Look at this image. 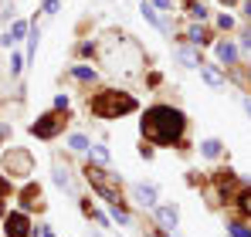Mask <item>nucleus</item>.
Segmentation results:
<instances>
[{"instance_id": "f257e3e1", "label": "nucleus", "mask_w": 251, "mask_h": 237, "mask_svg": "<svg viewBox=\"0 0 251 237\" xmlns=\"http://www.w3.org/2000/svg\"><path fill=\"white\" fill-rule=\"evenodd\" d=\"M187 132V116L173 105H153L143 116V136L153 146H176Z\"/></svg>"}, {"instance_id": "f03ea898", "label": "nucleus", "mask_w": 251, "mask_h": 237, "mask_svg": "<svg viewBox=\"0 0 251 237\" xmlns=\"http://www.w3.org/2000/svg\"><path fill=\"white\" fill-rule=\"evenodd\" d=\"M88 105H92V112H95L99 118H119V116L136 112V98H132L129 92H119V88H105V92H99Z\"/></svg>"}, {"instance_id": "7ed1b4c3", "label": "nucleus", "mask_w": 251, "mask_h": 237, "mask_svg": "<svg viewBox=\"0 0 251 237\" xmlns=\"http://www.w3.org/2000/svg\"><path fill=\"white\" fill-rule=\"evenodd\" d=\"M85 176H88V183L99 190V197L105 200V203H123V193H119V187H116V180L102 169V166H92L88 163V169H85Z\"/></svg>"}, {"instance_id": "20e7f679", "label": "nucleus", "mask_w": 251, "mask_h": 237, "mask_svg": "<svg viewBox=\"0 0 251 237\" xmlns=\"http://www.w3.org/2000/svg\"><path fill=\"white\" fill-rule=\"evenodd\" d=\"M3 163H7L10 176H31V169H34V163H31V153H24V149H10Z\"/></svg>"}, {"instance_id": "39448f33", "label": "nucleus", "mask_w": 251, "mask_h": 237, "mask_svg": "<svg viewBox=\"0 0 251 237\" xmlns=\"http://www.w3.org/2000/svg\"><path fill=\"white\" fill-rule=\"evenodd\" d=\"M27 231H31L27 213L14 210V213H7V217H3V234H7V237H27Z\"/></svg>"}, {"instance_id": "423d86ee", "label": "nucleus", "mask_w": 251, "mask_h": 237, "mask_svg": "<svg viewBox=\"0 0 251 237\" xmlns=\"http://www.w3.org/2000/svg\"><path fill=\"white\" fill-rule=\"evenodd\" d=\"M31 132H34L38 139H54V136L61 132V118L54 116V112H48V116H41L34 125H31Z\"/></svg>"}, {"instance_id": "0eeeda50", "label": "nucleus", "mask_w": 251, "mask_h": 237, "mask_svg": "<svg viewBox=\"0 0 251 237\" xmlns=\"http://www.w3.org/2000/svg\"><path fill=\"white\" fill-rule=\"evenodd\" d=\"M156 210V224L163 227V231H173L176 227V220H180V210L173 207V203H167V207H153Z\"/></svg>"}, {"instance_id": "6e6552de", "label": "nucleus", "mask_w": 251, "mask_h": 237, "mask_svg": "<svg viewBox=\"0 0 251 237\" xmlns=\"http://www.w3.org/2000/svg\"><path fill=\"white\" fill-rule=\"evenodd\" d=\"M132 197H136L139 207H156V190L146 187V183H136V187H132Z\"/></svg>"}, {"instance_id": "1a4fd4ad", "label": "nucleus", "mask_w": 251, "mask_h": 237, "mask_svg": "<svg viewBox=\"0 0 251 237\" xmlns=\"http://www.w3.org/2000/svg\"><path fill=\"white\" fill-rule=\"evenodd\" d=\"M24 34H27V24H24V21H14L10 31L0 38V44H17V41H24Z\"/></svg>"}, {"instance_id": "9d476101", "label": "nucleus", "mask_w": 251, "mask_h": 237, "mask_svg": "<svg viewBox=\"0 0 251 237\" xmlns=\"http://www.w3.org/2000/svg\"><path fill=\"white\" fill-rule=\"evenodd\" d=\"M217 58H221L224 65H234V61H238V47H234L231 41H221V44H217Z\"/></svg>"}, {"instance_id": "9b49d317", "label": "nucleus", "mask_w": 251, "mask_h": 237, "mask_svg": "<svg viewBox=\"0 0 251 237\" xmlns=\"http://www.w3.org/2000/svg\"><path fill=\"white\" fill-rule=\"evenodd\" d=\"M201 75H204V81H207L210 88H224V75H221L217 68H210V65H201Z\"/></svg>"}, {"instance_id": "f8f14e48", "label": "nucleus", "mask_w": 251, "mask_h": 237, "mask_svg": "<svg viewBox=\"0 0 251 237\" xmlns=\"http://www.w3.org/2000/svg\"><path fill=\"white\" fill-rule=\"evenodd\" d=\"M176 58H180L187 68H201V65H204V61H201V54H197L194 47H180V51H176Z\"/></svg>"}, {"instance_id": "ddd939ff", "label": "nucleus", "mask_w": 251, "mask_h": 237, "mask_svg": "<svg viewBox=\"0 0 251 237\" xmlns=\"http://www.w3.org/2000/svg\"><path fill=\"white\" fill-rule=\"evenodd\" d=\"M139 10H143V17H146V21H150L153 27H160V31H167V24H163V17H160V14L153 10V3H146V0H143V7H139Z\"/></svg>"}, {"instance_id": "4468645a", "label": "nucleus", "mask_w": 251, "mask_h": 237, "mask_svg": "<svg viewBox=\"0 0 251 237\" xmlns=\"http://www.w3.org/2000/svg\"><path fill=\"white\" fill-rule=\"evenodd\" d=\"M88 156H92V163H99V166H109V149H105V146H99V142H92V146H88Z\"/></svg>"}, {"instance_id": "2eb2a0df", "label": "nucleus", "mask_w": 251, "mask_h": 237, "mask_svg": "<svg viewBox=\"0 0 251 237\" xmlns=\"http://www.w3.org/2000/svg\"><path fill=\"white\" fill-rule=\"evenodd\" d=\"M201 153H204L207 159L221 156V139H204V142H201Z\"/></svg>"}, {"instance_id": "dca6fc26", "label": "nucleus", "mask_w": 251, "mask_h": 237, "mask_svg": "<svg viewBox=\"0 0 251 237\" xmlns=\"http://www.w3.org/2000/svg\"><path fill=\"white\" fill-rule=\"evenodd\" d=\"M54 183L65 187V190L72 187V173H68V166H58V169H54Z\"/></svg>"}, {"instance_id": "f3484780", "label": "nucleus", "mask_w": 251, "mask_h": 237, "mask_svg": "<svg viewBox=\"0 0 251 237\" xmlns=\"http://www.w3.org/2000/svg\"><path fill=\"white\" fill-rule=\"evenodd\" d=\"M68 146H72V149H78V153H82V149H88V146H92V142H88V139H85L82 132H75V136H68Z\"/></svg>"}, {"instance_id": "a211bd4d", "label": "nucleus", "mask_w": 251, "mask_h": 237, "mask_svg": "<svg viewBox=\"0 0 251 237\" xmlns=\"http://www.w3.org/2000/svg\"><path fill=\"white\" fill-rule=\"evenodd\" d=\"M187 38H190V44H207V31L204 27H190Z\"/></svg>"}, {"instance_id": "6ab92c4d", "label": "nucleus", "mask_w": 251, "mask_h": 237, "mask_svg": "<svg viewBox=\"0 0 251 237\" xmlns=\"http://www.w3.org/2000/svg\"><path fill=\"white\" fill-rule=\"evenodd\" d=\"M38 200H41V190H38V187H27V190H24V200H21V203H24V207H34Z\"/></svg>"}, {"instance_id": "aec40b11", "label": "nucleus", "mask_w": 251, "mask_h": 237, "mask_svg": "<svg viewBox=\"0 0 251 237\" xmlns=\"http://www.w3.org/2000/svg\"><path fill=\"white\" fill-rule=\"evenodd\" d=\"M72 78H78V81H95V71H92V68H78V65H75V68H72Z\"/></svg>"}, {"instance_id": "412c9836", "label": "nucleus", "mask_w": 251, "mask_h": 237, "mask_svg": "<svg viewBox=\"0 0 251 237\" xmlns=\"http://www.w3.org/2000/svg\"><path fill=\"white\" fill-rule=\"evenodd\" d=\"M238 207H241V210H245V213L251 217V187H245V190H241V197H238Z\"/></svg>"}, {"instance_id": "4be33fe9", "label": "nucleus", "mask_w": 251, "mask_h": 237, "mask_svg": "<svg viewBox=\"0 0 251 237\" xmlns=\"http://www.w3.org/2000/svg\"><path fill=\"white\" fill-rule=\"evenodd\" d=\"M227 234H231V237H251V231L245 227V224H238V220H234V224H227Z\"/></svg>"}, {"instance_id": "5701e85b", "label": "nucleus", "mask_w": 251, "mask_h": 237, "mask_svg": "<svg viewBox=\"0 0 251 237\" xmlns=\"http://www.w3.org/2000/svg\"><path fill=\"white\" fill-rule=\"evenodd\" d=\"M38 38H41V34H38V27H34V31H31V47H27V58H34V54H38Z\"/></svg>"}, {"instance_id": "b1692460", "label": "nucleus", "mask_w": 251, "mask_h": 237, "mask_svg": "<svg viewBox=\"0 0 251 237\" xmlns=\"http://www.w3.org/2000/svg\"><path fill=\"white\" fill-rule=\"evenodd\" d=\"M190 14H194L197 21H204V17H207V7H204V3H190Z\"/></svg>"}, {"instance_id": "393cba45", "label": "nucleus", "mask_w": 251, "mask_h": 237, "mask_svg": "<svg viewBox=\"0 0 251 237\" xmlns=\"http://www.w3.org/2000/svg\"><path fill=\"white\" fill-rule=\"evenodd\" d=\"M21 68H24V58L14 54V58H10V75H21Z\"/></svg>"}, {"instance_id": "a878e982", "label": "nucleus", "mask_w": 251, "mask_h": 237, "mask_svg": "<svg viewBox=\"0 0 251 237\" xmlns=\"http://www.w3.org/2000/svg\"><path fill=\"white\" fill-rule=\"evenodd\" d=\"M217 24H221V27H224V31H231V27H234V21H231V17H227V14H221V17H217Z\"/></svg>"}, {"instance_id": "bb28decb", "label": "nucleus", "mask_w": 251, "mask_h": 237, "mask_svg": "<svg viewBox=\"0 0 251 237\" xmlns=\"http://www.w3.org/2000/svg\"><path fill=\"white\" fill-rule=\"evenodd\" d=\"M58 7H61L58 0H44V14H58Z\"/></svg>"}, {"instance_id": "cd10ccee", "label": "nucleus", "mask_w": 251, "mask_h": 237, "mask_svg": "<svg viewBox=\"0 0 251 237\" xmlns=\"http://www.w3.org/2000/svg\"><path fill=\"white\" fill-rule=\"evenodd\" d=\"M7 190H10V187H7V180H3V176H0V200L7 197Z\"/></svg>"}, {"instance_id": "c85d7f7f", "label": "nucleus", "mask_w": 251, "mask_h": 237, "mask_svg": "<svg viewBox=\"0 0 251 237\" xmlns=\"http://www.w3.org/2000/svg\"><path fill=\"white\" fill-rule=\"evenodd\" d=\"M153 3H156L160 10H170V0H153Z\"/></svg>"}, {"instance_id": "c756f323", "label": "nucleus", "mask_w": 251, "mask_h": 237, "mask_svg": "<svg viewBox=\"0 0 251 237\" xmlns=\"http://www.w3.org/2000/svg\"><path fill=\"white\" fill-rule=\"evenodd\" d=\"M245 14H248V17H251V0H245Z\"/></svg>"}, {"instance_id": "7c9ffc66", "label": "nucleus", "mask_w": 251, "mask_h": 237, "mask_svg": "<svg viewBox=\"0 0 251 237\" xmlns=\"http://www.w3.org/2000/svg\"><path fill=\"white\" fill-rule=\"evenodd\" d=\"M245 109H248V116H251V98H245Z\"/></svg>"}, {"instance_id": "2f4dec72", "label": "nucleus", "mask_w": 251, "mask_h": 237, "mask_svg": "<svg viewBox=\"0 0 251 237\" xmlns=\"http://www.w3.org/2000/svg\"><path fill=\"white\" fill-rule=\"evenodd\" d=\"M224 3H234V0H224Z\"/></svg>"}]
</instances>
